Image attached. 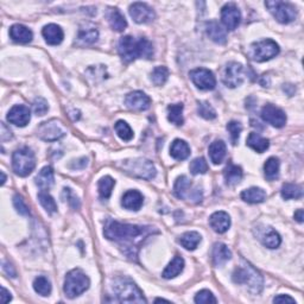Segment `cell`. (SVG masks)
<instances>
[{
    "instance_id": "cell-1",
    "label": "cell",
    "mask_w": 304,
    "mask_h": 304,
    "mask_svg": "<svg viewBox=\"0 0 304 304\" xmlns=\"http://www.w3.org/2000/svg\"><path fill=\"white\" fill-rule=\"evenodd\" d=\"M153 233H158L153 227L120 224L113 220H108L104 230L105 236L108 240L118 242L123 252L131 259H137L138 250L143 241Z\"/></svg>"
},
{
    "instance_id": "cell-2",
    "label": "cell",
    "mask_w": 304,
    "mask_h": 304,
    "mask_svg": "<svg viewBox=\"0 0 304 304\" xmlns=\"http://www.w3.org/2000/svg\"><path fill=\"white\" fill-rule=\"evenodd\" d=\"M118 51L124 61L132 62L137 58H151L153 47L144 37L136 38L132 36H124L119 40Z\"/></svg>"
},
{
    "instance_id": "cell-3",
    "label": "cell",
    "mask_w": 304,
    "mask_h": 304,
    "mask_svg": "<svg viewBox=\"0 0 304 304\" xmlns=\"http://www.w3.org/2000/svg\"><path fill=\"white\" fill-rule=\"evenodd\" d=\"M113 292L117 301L121 303H146L140 289L127 278H117L113 284Z\"/></svg>"
},
{
    "instance_id": "cell-4",
    "label": "cell",
    "mask_w": 304,
    "mask_h": 304,
    "mask_svg": "<svg viewBox=\"0 0 304 304\" xmlns=\"http://www.w3.org/2000/svg\"><path fill=\"white\" fill-rule=\"evenodd\" d=\"M232 278L236 284L249 285L250 290L254 294H259L262 289V277L249 262H244L242 266L235 269Z\"/></svg>"
},
{
    "instance_id": "cell-5",
    "label": "cell",
    "mask_w": 304,
    "mask_h": 304,
    "mask_svg": "<svg viewBox=\"0 0 304 304\" xmlns=\"http://www.w3.org/2000/svg\"><path fill=\"white\" fill-rule=\"evenodd\" d=\"M89 284H91V280H89L87 275L81 270L74 269L67 273L63 290L69 298H74L84 294L86 290H88Z\"/></svg>"
},
{
    "instance_id": "cell-6",
    "label": "cell",
    "mask_w": 304,
    "mask_h": 304,
    "mask_svg": "<svg viewBox=\"0 0 304 304\" xmlns=\"http://www.w3.org/2000/svg\"><path fill=\"white\" fill-rule=\"evenodd\" d=\"M121 167L125 172L133 176V177L148 179V181L155 178L157 174L155 165H153L151 160L144 158L126 159L121 163Z\"/></svg>"
},
{
    "instance_id": "cell-7",
    "label": "cell",
    "mask_w": 304,
    "mask_h": 304,
    "mask_svg": "<svg viewBox=\"0 0 304 304\" xmlns=\"http://www.w3.org/2000/svg\"><path fill=\"white\" fill-rule=\"evenodd\" d=\"M36 167V158L29 148L18 149L12 155V169L16 175L25 177L31 174Z\"/></svg>"
},
{
    "instance_id": "cell-8",
    "label": "cell",
    "mask_w": 304,
    "mask_h": 304,
    "mask_svg": "<svg viewBox=\"0 0 304 304\" xmlns=\"http://www.w3.org/2000/svg\"><path fill=\"white\" fill-rule=\"evenodd\" d=\"M279 54V46L272 39H264L251 46L250 56L256 62H265Z\"/></svg>"
},
{
    "instance_id": "cell-9",
    "label": "cell",
    "mask_w": 304,
    "mask_h": 304,
    "mask_svg": "<svg viewBox=\"0 0 304 304\" xmlns=\"http://www.w3.org/2000/svg\"><path fill=\"white\" fill-rule=\"evenodd\" d=\"M265 6L268 7L272 16L276 18V21L281 24L291 23L297 17V11H296L295 6L289 3L273 0V2H266Z\"/></svg>"
},
{
    "instance_id": "cell-10",
    "label": "cell",
    "mask_w": 304,
    "mask_h": 304,
    "mask_svg": "<svg viewBox=\"0 0 304 304\" xmlns=\"http://www.w3.org/2000/svg\"><path fill=\"white\" fill-rule=\"evenodd\" d=\"M37 134L40 139L46 141H56L65 136L66 132L63 130L61 123L52 119L49 121L42 123L37 129Z\"/></svg>"
},
{
    "instance_id": "cell-11",
    "label": "cell",
    "mask_w": 304,
    "mask_h": 304,
    "mask_svg": "<svg viewBox=\"0 0 304 304\" xmlns=\"http://www.w3.org/2000/svg\"><path fill=\"white\" fill-rule=\"evenodd\" d=\"M189 76L191 78V81H193V84L196 86L198 89H202V91H212L216 86L215 76H214V74L209 69H194L189 73Z\"/></svg>"
},
{
    "instance_id": "cell-12",
    "label": "cell",
    "mask_w": 304,
    "mask_h": 304,
    "mask_svg": "<svg viewBox=\"0 0 304 304\" xmlns=\"http://www.w3.org/2000/svg\"><path fill=\"white\" fill-rule=\"evenodd\" d=\"M244 67L240 63L231 62L228 63L222 76L224 84L230 88H235L242 84L244 81Z\"/></svg>"
},
{
    "instance_id": "cell-13",
    "label": "cell",
    "mask_w": 304,
    "mask_h": 304,
    "mask_svg": "<svg viewBox=\"0 0 304 304\" xmlns=\"http://www.w3.org/2000/svg\"><path fill=\"white\" fill-rule=\"evenodd\" d=\"M261 118L264 121L277 127V129H280V127L285 126V124H287V115H285L284 112L271 104L262 107Z\"/></svg>"
},
{
    "instance_id": "cell-14",
    "label": "cell",
    "mask_w": 304,
    "mask_h": 304,
    "mask_svg": "<svg viewBox=\"0 0 304 304\" xmlns=\"http://www.w3.org/2000/svg\"><path fill=\"white\" fill-rule=\"evenodd\" d=\"M130 16L138 24L150 23L155 19L156 13L151 7L144 3H134L130 6Z\"/></svg>"
},
{
    "instance_id": "cell-15",
    "label": "cell",
    "mask_w": 304,
    "mask_h": 304,
    "mask_svg": "<svg viewBox=\"0 0 304 304\" xmlns=\"http://www.w3.org/2000/svg\"><path fill=\"white\" fill-rule=\"evenodd\" d=\"M221 21L228 30L233 31L241 22V13L234 4H227L221 10Z\"/></svg>"
},
{
    "instance_id": "cell-16",
    "label": "cell",
    "mask_w": 304,
    "mask_h": 304,
    "mask_svg": "<svg viewBox=\"0 0 304 304\" xmlns=\"http://www.w3.org/2000/svg\"><path fill=\"white\" fill-rule=\"evenodd\" d=\"M31 119V113L30 110L24 105H16L11 108L9 114H7V120L13 125L24 127L29 124Z\"/></svg>"
},
{
    "instance_id": "cell-17",
    "label": "cell",
    "mask_w": 304,
    "mask_h": 304,
    "mask_svg": "<svg viewBox=\"0 0 304 304\" xmlns=\"http://www.w3.org/2000/svg\"><path fill=\"white\" fill-rule=\"evenodd\" d=\"M126 106L133 111H145L151 105V99L145 93L136 91L130 93L125 99Z\"/></svg>"
},
{
    "instance_id": "cell-18",
    "label": "cell",
    "mask_w": 304,
    "mask_h": 304,
    "mask_svg": "<svg viewBox=\"0 0 304 304\" xmlns=\"http://www.w3.org/2000/svg\"><path fill=\"white\" fill-rule=\"evenodd\" d=\"M209 225L216 233H226L231 227V217L226 212H215L209 217Z\"/></svg>"
},
{
    "instance_id": "cell-19",
    "label": "cell",
    "mask_w": 304,
    "mask_h": 304,
    "mask_svg": "<svg viewBox=\"0 0 304 304\" xmlns=\"http://www.w3.org/2000/svg\"><path fill=\"white\" fill-rule=\"evenodd\" d=\"M42 35L46 39V42L50 46H58V44L62 43L63 37H65V33H63V30L61 26L56 24H48L43 28Z\"/></svg>"
},
{
    "instance_id": "cell-20",
    "label": "cell",
    "mask_w": 304,
    "mask_h": 304,
    "mask_svg": "<svg viewBox=\"0 0 304 304\" xmlns=\"http://www.w3.org/2000/svg\"><path fill=\"white\" fill-rule=\"evenodd\" d=\"M144 202V197L138 190H129L124 194L121 206L129 211H139Z\"/></svg>"
},
{
    "instance_id": "cell-21",
    "label": "cell",
    "mask_w": 304,
    "mask_h": 304,
    "mask_svg": "<svg viewBox=\"0 0 304 304\" xmlns=\"http://www.w3.org/2000/svg\"><path fill=\"white\" fill-rule=\"evenodd\" d=\"M10 37L17 43H30L33 38V33L29 28L22 24H14L10 29Z\"/></svg>"
},
{
    "instance_id": "cell-22",
    "label": "cell",
    "mask_w": 304,
    "mask_h": 304,
    "mask_svg": "<svg viewBox=\"0 0 304 304\" xmlns=\"http://www.w3.org/2000/svg\"><path fill=\"white\" fill-rule=\"evenodd\" d=\"M206 31H207V35L213 42L217 44H225L227 42L226 31L216 22H209V23H207V25H206Z\"/></svg>"
},
{
    "instance_id": "cell-23",
    "label": "cell",
    "mask_w": 304,
    "mask_h": 304,
    "mask_svg": "<svg viewBox=\"0 0 304 304\" xmlns=\"http://www.w3.org/2000/svg\"><path fill=\"white\" fill-rule=\"evenodd\" d=\"M232 258L230 249L222 242H217L213 247V261L215 266H222Z\"/></svg>"
},
{
    "instance_id": "cell-24",
    "label": "cell",
    "mask_w": 304,
    "mask_h": 304,
    "mask_svg": "<svg viewBox=\"0 0 304 304\" xmlns=\"http://www.w3.org/2000/svg\"><path fill=\"white\" fill-rule=\"evenodd\" d=\"M170 155L177 160H185L190 155V148L185 140L175 139L170 146Z\"/></svg>"
},
{
    "instance_id": "cell-25",
    "label": "cell",
    "mask_w": 304,
    "mask_h": 304,
    "mask_svg": "<svg viewBox=\"0 0 304 304\" xmlns=\"http://www.w3.org/2000/svg\"><path fill=\"white\" fill-rule=\"evenodd\" d=\"M241 198L247 204H261L266 200V193L265 190H262L261 188L252 187L250 189L244 190L241 195Z\"/></svg>"
},
{
    "instance_id": "cell-26",
    "label": "cell",
    "mask_w": 304,
    "mask_h": 304,
    "mask_svg": "<svg viewBox=\"0 0 304 304\" xmlns=\"http://www.w3.org/2000/svg\"><path fill=\"white\" fill-rule=\"evenodd\" d=\"M209 157L214 164H221L226 157V144L222 140L213 141L209 146Z\"/></svg>"
},
{
    "instance_id": "cell-27",
    "label": "cell",
    "mask_w": 304,
    "mask_h": 304,
    "mask_svg": "<svg viewBox=\"0 0 304 304\" xmlns=\"http://www.w3.org/2000/svg\"><path fill=\"white\" fill-rule=\"evenodd\" d=\"M185 269V259L179 256H176L172 259L170 264L167 266V269L163 271V278L165 279H171L175 278L176 276H178L179 273L183 271Z\"/></svg>"
},
{
    "instance_id": "cell-28",
    "label": "cell",
    "mask_w": 304,
    "mask_h": 304,
    "mask_svg": "<svg viewBox=\"0 0 304 304\" xmlns=\"http://www.w3.org/2000/svg\"><path fill=\"white\" fill-rule=\"evenodd\" d=\"M36 185L38 186L40 189L46 190L52 187L55 182L54 178V170L50 167H44L42 170L38 172V175L36 176Z\"/></svg>"
},
{
    "instance_id": "cell-29",
    "label": "cell",
    "mask_w": 304,
    "mask_h": 304,
    "mask_svg": "<svg viewBox=\"0 0 304 304\" xmlns=\"http://www.w3.org/2000/svg\"><path fill=\"white\" fill-rule=\"evenodd\" d=\"M242 176H244L242 169L238 167V165H234L232 163L228 164L227 168L225 169L224 171L225 181H226L227 185L230 186L238 185V183L242 179Z\"/></svg>"
},
{
    "instance_id": "cell-30",
    "label": "cell",
    "mask_w": 304,
    "mask_h": 304,
    "mask_svg": "<svg viewBox=\"0 0 304 304\" xmlns=\"http://www.w3.org/2000/svg\"><path fill=\"white\" fill-rule=\"evenodd\" d=\"M190 188V179L188 178L187 176H179V177L176 179L174 187V193L176 195V197L179 198V200H186V198L189 196Z\"/></svg>"
},
{
    "instance_id": "cell-31",
    "label": "cell",
    "mask_w": 304,
    "mask_h": 304,
    "mask_svg": "<svg viewBox=\"0 0 304 304\" xmlns=\"http://www.w3.org/2000/svg\"><path fill=\"white\" fill-rule=\"evenodd\" d=\"M247 145H249L251 149H253L254 151L262 153L269 149L270 141L269 139H266V138L261 137L260 134L252 132L250 133L249 138H247Z\"/></svg>"
},
{
    "instance_id": "cell-32",
    "label": "cell",
    "mask_w": 304,
    "mask_h": 304,
    "mask_svg": "<svg viewBox=\"0 0 304 304\" xmlns=\"http://www.w3.org/2000/svg\"><path fill=\"white\" fill-rule=\"evenodd\" d=\"M260 240L264 246L269 247V249H277L281 242L280 235L272 228H266L260 235Z\"/></svg>"
},
{
    "instance_id": "cell-33",
    "label": "cell",
    "mask_w": 304,
    "mask_h": 304,
    "mask_svg": "<svg viewBox=\"0 0 304 304\" xmlns=\"http://www.w3.org/2000/svg\"><path fill=\"white\" fill-rule=\"evenodd\" d=\"M264 174L269 181H275L279 175V159L276 157H270L264 164Z\"/></svg>"
},
{
    "instance_id": "cell-34",
    "label": "cell",
    "mask_w": 304,
    "mask_h": 304,
    "mask_svg": "<svg viewBox=\"0 0 304 304\" xmlns=\"http://www.w3.org/2000/svg\"><path fill=\"white\" fill-rule=\"evenodd\" d=\"M201 235L197 232H186L179 239V242L186 250L194 251L198 246V244L201 242Z\"/></svg>"
},
{
    "instance_id": "cell-35",
    "label": "cell",
    "mask_w": 304,
    "mask_h": 304,
    "mask_svg": "<svg viewBox=\"0 0 304 304\" xmlns=\"http://www.w3.org/2000/svg\"><path fill=\"white\" fill-rule=\"evenodd\" d=\"M108 21H110L111 28L118 32L124 31L127 26L125 17L120 13V11L118 9H112L110 16H108Z\"/></svg>"
},
{
    "instance_id": "cell-36",
    "label": "cell",
    "mask_w": 304,
    "mask_h": 304,
    "mask_svg": "<svg viewBox=\"0 0 304 304\" xmlns=\"http://www.w3.org/2000/svg\"><path fill=\"white\" fill-rule=\"evenodd\" d=\"M168 119L169 121L175 124V125H183V121H185V119H183V105H170V106L168 107Z\"/></svg>"
},
{
    "instance_id": "cell-37",
    "label": "cell",
    "mask_w": 304,
    "mask_h": 304,
    "mask_svg": "<svg viewBox=\"0 0 304 304\" xmlns=\"http://www.w3.org/2000/svg\"><path fill=\"white\" fill-rule=\"evenodd\" d=\"M114 185H115V181L112 177H110V176H105V177L100 179L99 183H97V188H99L100 197L103 198V200H107V198H110Z\"/></svg>"
},
{
    "instance_id": "cell-38",
    "label": "cell",
    "mask_w": 304,
    "mask_h": 304,
    "mask_svg": "<svg viewBox=\"0 0 304 304\" xmlns=\"http://www.w3.org/2000/svg\"><path fill=\"white\" fill-rule=\"evenodd\" d=\"M280 194H281V197L285 198V200L301 198L303 195V190L301 186L292 185V183H285V185L281 187Z\"/></svg>"
},
{
    "instance_id": "cell-39",
    "label": "cell",
    "mask_w": 304,
    "mask_h": 304,
    "mask_svg": "<svg viewBox=\"0 0 304 304\" xmlns=\"http://www.w3.org/2000/svg\"><path fill=\"white\" fill-rule=\"evenodd\" d=\"M33 289L40 296H49L51 294V283L47 277L39 276L33 280Z\"/></svg>"
},
{
    "instance_id": "cell-40",
    "label": "cell",
    "mask_w": 304,
    "mask_h": 304,
    "mask_svg": "<svg viewBox=\"0 0 304 304\" xmlns=\"http://www.w3.org/2000/svg\"><path fill=\"white\" fill-rule=\"evenodd\" d=\"M78 40L84 44H93L99 38V32L95 28H86L78 31Z\"/></svg>"
},
{
    "instance_id": "cell-41",
    "label": "cell",
    "mask_w": 304,
    "mask_h": 304,
    "mask_svg": "<svg viewBox=\"0 0 304 304\" xmlns=\"http://www.w3.org/2000/svg\"><path fill=\"white\" fill-rule=\"evenodd\" d=\"M38 200L39 204L42 205V207L46 209L49 214H54L55 212H57V205H56L54 197L46 193V191H40L38 194Z\"/></svg>"
},
{
    "instance_id": "cell-42",
    "label": "cell",
    "mask_w": 304,
    "mask_h": 304,
    "mask_svg": "<svg viewBox=\"0 0 304 304\" xmlns=\"http://www.w3.org/2000/svg\"><path fill=\"white\" fill-rule=\"evenodd\" d=\"M114 129H115V132H117L118 136L121 138L123 140L129 141L133 138L132 129H131L129 124H127L126 121H124V120H119V121H117Z\"/></svg>"
},
{
    "instance_id": "cell-43",
    "label": "cell",
    "mask_w": 304,
    "mask_h": 304,
    "mask_svg": "<svg viewBox=\"0 0 304 304\" xmlns=\"http://www.w3.org/2000/svg\"><path fill=\"white\" fill-rule=\"evenodd\" d=\"M169 77V70L167 67H156L151 74V81L153 85L162 86L167 82Z\"/></svg>"
},
{
    "instance_id": "cell-44",
    "label": "cell",
    "mask_w": 304,
    "mask_h": 304,
    "mask_svg": "<svg viewBox=\"0 0 304 304\" xmlns=\"http://www.w3.org/2000/svg\"><path fill=\"white\" fill-rule=\"evenodd\" d=\"M197 113L201 115L202 118L207 119V120H212L216 118V112L214 108L209 105L208 103H205V101H201L197 105Z\"/></svg>"
},
{
    "instance_id": "cell-45",
    "label": "cell",
    "mask_w": 304,
    "mask_h": 304,
    "mask_svg": "<svg viewBox=\"0 0 304 304\" xmlns=\"http://www.w3.org/2000/svg\"><path fill=\"white\" fill-rule=\"evenodd\" d=\"M190 171L193 175H198V174H206L208 171V164L206 162L205 158H195L193 162L190 163Z\"/></svg>"
},
{
    "instance_id": "cell-46",
    "label": "cell",
    "mask_w": 304,
    "mask_h": 304,
    "mask_svg": "<svg viewBox=\"0 0 304 304\" xmlns=\"http://www.w3.org/2000/svg\"><path fill=\"white\" fill-rule=\"evenodd\" d=\"M227 131L230 132L231 134V139H232V143L235 145L236 143H238L239 140V136L240 133H241L242 131V126L241 124L240 123H236V121H231L227 124Z\"/></svg>"
},
{
    "instance_id": "cell-47",
    "label": "cell",
    "mask_w": 304,
    "mask_h": 304,
    "mask_svg": "<svg viewBox=\"0 0 304 304\" xmlns=\"http://www.w3.org/2000/svg\"><path fill=\"white\" fill-rule=\"evenodd\" d=\"M195 303L200 304H207V303H216V298L214 297V295L209 290H201L198 291L196 296H195Z\"/></svg>"
},
{
    "instance_id": "cell-48",
    "label": "cell",
    "mask_w": 304,
    "mask_h": 304,
    "mask_svg": "<svg viewBox=\"0 0 304 304\" xmlns=\"http://www.w3.org/2000/svg\"><path fill=\"white\" fill-rule=\"evenodd\" d=\"M13 206L14 208H16V211L19 213L21 215H25V216L30 215V209L28 206H26L25 201L23 200V197H22L21 195H14Z\"/></svg>"
},
{
    "instance_id": "cell-49",
    "label": "cell",
    "mask_w": 304,
    "mask_h": 304,
    "mask_svg": "<svg viewBox=\"0 0 304 304\" xmlns=\"http://www.w3.org/2000/svg\"><path fill=\"white\" fill-rule=\"evenodd\" d=\"M33 112L37 115H44L49 111V105H48V101L46 99H43V97H37V99L33 101Z\"/></svg>"
},
{
    "instance_id": "cell-50",
    "label": "cell",
    "mask_w": 304,
    "mask_h": 304,
    "mask_svg": "<svg viewBox=\"0 0 304 304\" xmlns=\"http://www.w3.org/2000/svg\"><path fill=\"white\" fill-rule=\"evenodd\" d=\"M67 196V200H68V204L71 206V208L74 209H77L80 208V201H78V198L75 196V195L71 193V190L69 188H66L65 189V193H63Z\"/></svg>"
},
{
    "instance_id": "cell-51",
    "label": "cell",
    "mask_w": 304,
    "mask_h": 304,
    "mask_svg": "<svg viewBox=\"0 0 304 304\" xmlns=\"http://www.w3.org/2000/svg\"><path fill=\"white\" fill-rule=\"evenodd\" d=\"M3 270H4V272H5L7 276L12 277V278H16V277H17L16 269H14V266L11 264V262L4 260L3 261Z\"/></svg>"
},
{
    "instance_id": "cell-52",
    "label": "cell",
    "mask_w": 304,
    "mask_h": 304,
    "mask_svg": "<svg viewBox=\"0 0 304 304\" xmlns=\"http://www.w3.org/2000/svg\"><path fill=\"white\" fill-rule=\"evenodd\" d=\"M273 303H296V301L288 295H279L273 298Z\"/></svg>"
},
{
    "instance_id": "cell-53",
    "label": "cell",
    "mask_w": 304,
    "mask_h": 304,
    "mask_svg": "<svg viewBox=\"0 0 304 304\" xmlns=\"http://www.w3.org/2000/svg\"><path fill=\"white\" fill-rule=\"evenodd\" d=\"M87 164H88V160H87V158H80V159H77V160H75V162L70 165V168L71 169H84V168H86L87 167Z\"/></svg>"
},
{
    "instance_id": "cell-54",
    "label": "cell",
    "mask_w": 304,
    "mask_h": 304,
    "mask_svg": "<svg viewBox=\"0 0 304 304\" xmlns=\"http://www.w3.org/2000/svg\"><path fill=\"white\" fill-rule=\"evenodd\" d=\"M11 299H12L11 292L9 290H6V289L4 287H2V302L3 303H9Z\"/></svg>"
},
{
    "instance_id": "cell-55",
    "label": "cell",
    "mask_w": 304,
    "mask_h": 304,
    "mask_svg": "<svg viewBox=\"0 0 304 304\" xmlns=\"http://www.w3.org/2000/svg\"><path fill=\"white\" fill-rule=\"evenodd\" d=\"M295 219L297 220L299 224H302V222H303V219H304V213H303L302 209H298V211L295 213Z\"/></svg>"
},
{
    "instance_id": "cell-56",
    "label": "cell",
    "mask_w": 304,
    "mask_h": 304,
    "mask_svg": "<svg viewBox=\"0 0 304 304\" xmlns=\"http://www.w3.org/2000/svg\"><path fill=\"white\" fill-rule=\"evenodd\" d=\"M0 175H2V186H4V185H5V182H6V176L3 171L0 172Z\"/></svg>"
},
{
    "instance_id": "cell-57",
    "label": "cell",
    "mask_w": 304,
    "mask_h": 304,
    "mask_svg": "<svg viewBox=\"0 0 304 304\" xmlns=\"http://www.w3.org/2000/svg\"><path fill=\"white\" fill-rule=\"evenodd\" d=\"M155 302H156V303H158V302H167V303H170V301H167V299H163V298H157Z\"/></svg>"
}]
</instances>
